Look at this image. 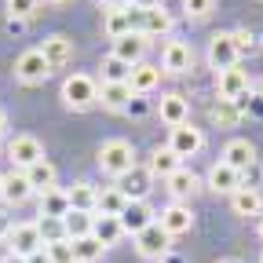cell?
<instances>
[{"mask_svg": "<svg viewBox=\"0 0 263 263\" xmlns=\"http://www.w3.org/2000/svg\"><path fill=\"white\" fill-rule=\"evenodd\" d=\"M99 172L110 176V179H121L128 176L132 168H136V146H132L128 139H106L103 146H99Z\"/></svg>", "mask_w": 263, "mask_h": 263, "instance_id": "6da1fadb", "label": "cell"}, {"mask_svg": "<svg viewBox=\"0 0 263 263\" xmlns=\"http://www.w3.org/2000/svg\"><path fill=\"white\" fill-rule=\"evenodd\" d=\"M62 103L70 110H77V114L99 106V81L88 77V73H70L62 81Z\"/></svg>", "mask_w": 263, "mask_h": 263, "instance_id": "7a4b0ae2", "label": "cell"}, {"mask_svg": "<svg viewBox=\"0 0 263 263\" xmlns=\"http://www.w3.org/2000/svg\"><path fill=\"white\" fill-rule=\"evenodd\" d=\"M136 252H139L143 259H164V256L172 252V238L161 230L157 219H154L146 230H139V234H136Z\"/></svg>", "mask_w": 263, "mask_h": 263, "instance_id": "3957f363", "label": "cell"}, {"mask_svg": "<svg viewBox=\"0 0 263 263\" xmlns=\"http://www.w3.org/2000/svg\"><path fill=\"white\" fill-rule=\"evenodd\" d=\"M15 77H18L22 84H44V81L51 77V66L44 62L41 48H29V51H22V55L15 59Z\"/></svg>", "mask_w": 263, "mask_h": 263, "instance_id": "277c9868", "label": "cell"}, {"mask_svg": "<svg viewBox=\"0 0 263 263\" xmlns=\"http://www.w3.org/2000/svg\"><path fill=\"white\" fill-rule=\"evenodd\" d=\"M201 176H197L194 168H186V164H183V168H176L168 179H164V190H168L172 194V201H179V205H186L190 201V197H197V194H201Z\"/></svg>", "mask_w": 263, "mask_h": 263, "instance_id": "5b68a950", "label": "cell"}, {"mask_svg": "<svg viewBox=\"0 0 263 263\" xmlns=\"http://www.w3.org/2000/svg\"><path fill=\"white\" fill-rule=\"evenodd\" d=\"M8 157H11V164H15L18 172H26V168H33L37 161H44V146H41L37 136H15V139L8 143Z\"/></svg>", "mask_w": 263, "mask_h": 263, "instance_id": "8992f818", "label": "cell"}, {"mask_svg": "<svg viewBox=\"0 0 263 263\" xmlns=\"http://www.w3.org/2000/svg\"><path fill=\"white\" fill-rule=\"evenodd\" d=\"M8 245H11L15 256L29 259L33 252H41V249H44V238H41L37 223H15V227L8 230Z\"/></svg>", "mask_w": 263, "mask_h": 263, "instance_id": "52a82bcc", "label": "cell"}, {"mask_svg": "<svg viewBox=\"0 0 263 263\" xmlns=\"http://www.w3.org/2000/svg\"><path fill=\"white\" fill-rule=\"evenodd\" d=\"M201 146H205V132H201V128H194L190 121L179 124V128H172L168 150H172L179 161H183V157H194V154H201Z\"/></svg>", "mask_w": 263, "mask_h": 263, "instance_id": "ba28073f", "label": "cell"}, {"mask_svg": "<svg viewBox=\"0 0 263 263\" xmlns=\"http://www.w3.org/2000/svg\"><path fill=\"white\" fill-rule=\"evenodd\" d=\"M252 91V81L241 66H230V70L216 73V99H230V103H238L241 95Z\"/></svg>", "mask_w": 263, "mask_h": 263, "instance_id": "9c48e42d", "label": "cell"}, {"mask_svg": "<svg viewBox=\"0 0 263 263\" xmlns=\"http://www.w3.org/2000/svg\"><path fill=\"white\" fill-rule=\"evenodd\" d=\"M194 70V51L186 41H168L161 48V73H190Z\"/></svg>", "mask_w": 263, "mask_h": 263, "instance_id": "30bf717a", "label": "cell"}, {"mask_svg": "<svg viewBox=\"0 0 263 263\" xmlns=\"http://www.w3.org/2000/svg\"><path fill=\"white\" fill-rule=\"evenodd\" d=\"M41 55H44V62L55 73V70H62V66L73 62V41L66 37V33H48V37L41 41Z\"/></svg>", "mask_w": 263, "mask_h": 263, "instance_id": "8fae6325", "label": "cell"}, {"mask_svg": "<svg viewBox=\"0 0 263 263\" xmlns=\"http://www.w3.org/2000/svg\"><path fill=\"white\" fill-rule=\"evenodd\" d=\"M161 230L168 234L172 241L176 238H183V234H190L194 230V212H190V205H179V201H172L168 209H161Z\"/></svg>", "mask_w": 263, "mask_h": 263, "instance_id": "7c38bea8", "label": "cell"}, {"mask_svg": "<svg viewBox=\"0 0 263 263\" xmlns=\"http://www.w3.org/2000/svg\"><path fill=\"white\" fill-rule=\"evenodd\" d=\"M209 66L216 73L238 66V48H234V37H230V33H216V37L209 41Z\"/></svg>", "mask_w": 263, "mask_h": 263, "instance_id": "4fadbf2b", "label": "cell"}, {"mask_svg": "<svg viewBox=\"0 0 263 263\" xmlns=\"http://www.w3.org/2000/svg\"><path fill=\"white\" fill-rule=\"evenodd\" d=\"M157 114H161V121L168 124V128L186 124V121H190V103H186V95H179V91H164L161 103H157Z\"/></svg>", "mask_w": 263, "mask_h": 263, "instance_id": "5bb4252c", "label": "cell"}, {"mask_svg": "<svg viewBox=\"0 0 263 263\" xmlns=\"http://www.w3.org/2000/svg\"><path fill=\"white\" fill-rule=\"evenodd\" d=\"M117 219H121V227H124V234L136 238L139 230H146L157 216H154V209H150L146 201H128V205H124V212H121Z\"/></svg>", "mask_w": 263, "mask_h": 263, "instance_id": "9a60e30c", "label": "cell"}, {"mask_svg": "<svg viewBox=\"0 0 263 263\" xmlns=\"http://www.w3.org/2000/svg\"><path fill=\"white\" fill-rule=\"evenodd\" d=\"M205 186L216 194H234V190H241V172H234L227 161H216L205 176Z\"/></svg>", "mask_w": 263, "mask_h": 263, "instance_id": "2e32d148", "label": "cell"}, {"mask_svg": "<svg viewBox=\"0 0 263 263\" xmlns=\"http://www.w3.org/2000/svg\"><path fill=\"white\" fill-rule=\"evenodd\" d=\"M161 84V66H154V62H139V66H132V73H128V88H132V95H150L154 88Z\"/></svg>", "mask_w": 263, "mask_h": 263, "instance_id": "e0dca14e", "label": "cell"}, {"mask_svg": "<svg viewBox=\"0 0 263 263\" xmlns=\"http://www.w3.org/2000/svg\"><path fill=\"white\" fill-rule=\"evenodd\" d=\"M132 99H136V95H132L128 81H117V84H103V81H99V103H103V110H110V114H124Z\"/></svg>", "mask_w": 263, "mask_h": 263, "instance_id": "ac0fdd59", "label": "cell"}, {"mask_svg": "<svg viewBox=\"0 0 263 263\" xmlns=\"http://www.w3.org/2000/svg\"><path fill=\"white\" fill-rule=\"evenodd\" d=\"M150 183H154V176L146 172V168H132L128 176H121L117 179V190L128 197V201H146V194H150Z\"/></svg>", "mask_w": 263, "mask_h": 263, "instance_id": "d6986e66", "label": "cell"}, {"mask_svg": "<svg viewBox=\"0 0 263 263\" xmlns=\"http://www.w3.org/2000/svg\"><path fill=\"white\" fill-rule=\"evenodd\" d=\"M219 161H227L234 172H249L252 164H256V146L249 143V139H230L227 146H223V157Z\"/></svg>", "mask_w": 263, "mask_h": 263, "instance_id": "ffe728a7", "label": "cell"}, {"mask_svg": "<svg viewBox=\"0 0 263 263\" xmlns=\"http://www.w3.org/2000/svg\"><path fill=\"white\" fill-rule=\"evenodd\" d=\"M146 48H150V37H143V33H128V37L114 41V51H110V55H117V59L128 62V66H139L143 55H146Z\"/></svg>", "mask_w": 263, "mask_h": 263, "instance_id": "44dd1931", "label": "cell"}, {"mask_svg": "<svg viewBox=\"0 0 263 263\" xmlns=\"http://www.w3.org/2000/svg\"><path fill=\"white\" fill-rule=\"evenodd\" d=\"M176 168H183V161H179L168 146H154V150H150V157H146V172H150L154 179H161V183H164Z\"/></svg>", "mask_w": 263, "mask_h": 263, "instance_id": "7402d4cb", "label": "cell"}, {"mask_svg": "<svg viewBox=\"0 0 263 263\" xmlns=\"http://www.w3.org/2000/svg\"><path fill=\"white\" fill-rule=\"evenodd\" d=\"M66 194H70V209L77 212H95L99 205V186L91 179H77L73 186H66Z\"/></svg>", "mask_w": 263, "mask_h": 263, "instance_id": "603a6c76", "label": "cell"}, {"mask_svg": "<svg viewBox=\"0 0 263 263\" xmlns=\"http://www.w3.org/2000/svg\"><path fill=\"white\" fill-rule=\"evenodd\" d=\"M26 179H29V186H33V194H48V190H55V183H59V172H55V164L44 157V161H37L33 168H26Z\"/></svg>", "mask_w": 263, "mask_h": 263, "instance_id": "cb8c5ba5", "label": "cell"}, {"mask_svg": "<svg viewBox=\"0 0 263 263\" xmlns=\"http://www.w3.org/2000/svg\"><path fill=\"white\" fill-rule=\"evenodd\" d=\"M230 209L238 216H259L263 212V194L256 186H241V190L230 194Z\"/></svg>", "mask_w": 263, "mask_h": 263, "instance_id": "d4e9b609", "label": "cell"}, {"mask_svg": "<svg viewBox=\"0 0 263 263\" xmlns=\"http://www.w3.org/2000/svg\"><path fill=\"white\" fill-rule=\"evenodd\" d=\"M29 197H33V186H29L26 172H11V176H4V197H0V201H8V205H26Z\"/></svg>", "mask_w": 263, "mask_h": 263, "instance_id": "484cf974", "label": "cell"}, {"mask_svg": "<svg viewBox=\"0 0 263 263\" xmlns=\"http://www.w3.org/2000/svg\"><path fill=\"white\" fill-rule=\"evenodd\" d=\"M91 227H95V212H77V209H70V212L62 216V230H66V238H70V241L88 238Z\"/></svg>", "mask_w": 263, "mask_h": 263, "instance_id": "4316f807", "label": "cell"}, {"mask_svg": "<svg viewBox=\"0 0 263 263\" xmlns=\"http://www.w3.org/2000/svg\"><path fill=\"white\" fill-rule=\"evenodd\" d=\"M103 33L110 41H121L132 33V18H128V8H110L103 11Z\"/></svg>", "mask_w": 263, "mask_h": 263, "instance_id": "83f0119b", "label": "cell"}, {"mask_svg": "<svg viewBox=\"0 0 263 263\" xmlns=\"http://www.w3.org/2000/svg\"><path fill=\"white\" fill-rule=\"evenodd\" d=\"M66 212H70V194H66V186H55V190L41 194V216L62 219Z\"/></svg>", "mask_w": 263, "mask_h": 263, "instance_id": "f1b7e54d", "label": "cell"}, {"mask_svg": "<svg viewBox=\"0 0 263 263\" xmlns=\"http://www.w3.org/2000/svg\"><path fill=\"white\" fill-rule=\"evenodd\" d=\"M128 205V197L117 190V186H99V205H95V216H121Z\"/></svg>", "mask_w": 263, "mask_h": 263, "instance_id": "f546056e", "label": "cell"}, {"mask_svg": "<svg viewBox=\"0 0 263 263\" xmlns=\"http://www.w3.org/2000/svg\"><path fill=\"white\" fill-rule=\"evenodd\" d=\"M91 234H95L99 241H103V245L110 249V245H117V241L124 238V227H121V219H117V216H95Z\"/></svg>", "mask_w": 263, "mask_h": 263, "instance_id": "4dcf8cb0", "label": "cell"}, {"mask_svg": "<svg viewBox=\"0 0 263 263\" xmlns=\"http://www.w3.org/2000/svg\"><path fill=\"white\" fill-rule=\"evenodd\" d=\"M106 256V245L99 241L95 234H88V238H77L73 241V263H99Z\"/></svg>", "mask_w": 263, "mask_h": 263, "instance_id": "1f68e13d", "label": "cell"}, {"mask_svg": "<svg viewBox=\"0 0 263 263\" xmlns=\"http://www.w3.org/2000/svg\"><path fill=\"white\" fill-rule=\"evenodd\" d=\"M209 117H212V124H219V128H234V124L241 121V110H238V103H230V99H219V103L209 110Z\"/></svg>", "mask_w": 263, "mask_h": 263, "instance_id": "d6a6232c", "label": "cell"}, {"mask_svg": "<svg viewBox=\"0 0 263 263\" xmlns=\"http://www.w3.org/2000/svg\"><path fill=\"white\" fill-rule=\"evenodd\" d=\"M99 70H103V84H117V81H128L132 66H128V62H121L117 55H106V59H103V66H99Z\"/></svg>", "mask_w": 263, "mask_h": 263, "instance_id": "836d02e7", "label": "cell"}, {"mask_svg": "<svg viewBox=\"0 0 263 263\" xmlns=\"http://www.w3.org/2000/svg\"><path fill=\"white\" fill-rule=\"evenodd\" d=\"M44 256H48V263H73V241L59 238V241L44 245Z\"/></svg>", "mask_w": 263, "mask_h": 263, "instance_id": "e575fe53", "label": "cell"}, {"mask_svg": "<svg viewBox=\"0 0 263 263\" xmlns=\"http://www.w3.org/2000/svg\"><path fill=\"white\" fill-rule=\"evenodd\" d=\"M230 37H234L238 59H241V55H256V51H259V33H252V29H234Z\"/></svg>", "mask_w": 263, "mask_h": 263, "instance_id": "d590c367", "label": "cell"}, {"mask_svg": "<svg viewBox=\"0 0 263 263\" xmlns=\"http://www.w3.org/2000/svg\"><path fill=\"white\" fill-rule=\"evenodd\" d=\"M37 230H41L44 245H51V241L66 238V230H62V219H51V216H41V219H37Z\"/></svg>", "mask_w": 263, "mask_h": 263, "instance_id": "8d00e7d4", "label": "cell"}, {"mask_svg": "<svg viewBox=\"0 0 263 263\" xmlns=\"http://www.w3.org/2000/svg\"><path fill=\"white\" fill-rule=\"evenodd\" d=\"M4 4H8V18H29L37 15L41 0H4Z\"/></svg>", "mask_w": 263, "mask_h": 263, "instance_id": "74e56055", "label": "cell"}, {"mask_svg": "<svg viewBox=\"0 0 263 263\" xmlns=\"http://www.w3.org/2000/svg\"><path fill=\"white\" fill-rule=\"evenodd\" d=\"M183 11L186 18H209L216 11V0H183Z\"/></svg>", "mask_w": 263, "mask_h": 263, "instance_id": "f35d334b", "label": "cell"}, {"mask_svg": "<svg viewBox=\"0 0 263 263\" xmlns=\"http://www.w3.org/2000/svg\"><path fill=\"white\" fill-rule=\"evenodd\" d=\"M146 110H150V106H146V95H136V99L128 103L124 114H128V117H146Z\"/></svg>", "mask_w": 263, "mask_h": 263, "instance_id": "ab89813d", "label": "cell"}, {"mask_svg": "<svg viewBox=\"0 0 263 263\" xmlns=\"http://www.w3.org/2000/svg\"><path fill=\"white\" fill-rule=\"evenodd\" d=\"M132 8H143V11H150V8H161V0H128Z\"/></svg>", "mask_w": 263, "mask_h": 263, "instance_id": "60d3db41", "label": "cell"}, {"mask_svg": "<svg viewBox=\"0 0 263 263\" xmlns=\"http://www.w3.org/2000/svg\"><path fill=\"white\" fill-rule=\"evenodd\" d=\"M26 29V18H8V33H22Z\"/></svg>", "mask_w": 263, "mask_h": 263, "instance_id": "b9f144b4", "label": "cell"}, {"mask_svg": "<svg viewBox=\"0 0 263 263\" xmlns=\"http://www.w3.org/2000/svg\"><path fill=\"white\" fill-rule=\"evenodd\" d=\"M99 4H103V8L110 11V8H128V0H99Z\"/></svg>", "mask_w": 263, "mask_h": 263, "instance_id": "7bdbcfd3", "label": "cell"}, {"mask_svg": "<svg viewBox=\"0 0 263 263\" xmlns=\"http://www.w3.org/2000/svg\"><path fill=\"white\" fill-rule=\"evenodd\" d=\"M26 263H48V256H44V249H41V252H33V256H29Z\"/></svg>", "mask_w": 263, "mask_h": 263, "instance_id": "ee69618b", "label": "cell"}, {"mask_svg": "<svg viewBox=\"0 0 263 263\" xmlns=\"http://www.w3.org/2000/svg\"><path fill=\"white\" fill-rule=\"evenodd\" d=\"M4 132H8V114L0 110V139H4Z\"/></svg>", "mask_w": 263, "mask_h": 263, "instance_id": "f6af8a7d", "label": "cell"}, {"mask_svg": "<svg viewBox=\"0 0 263 263\" xmlns=\"http://www.w3.org/2000/svg\"><path fill=\"white\" fill-rule=\"evenodd\" d=\"M0 263H26V259H22V256H15V252H8V256L0 259Z\"/></svg>", "mask_w": 263, "mask_h": 263, "instance_id": "bcb514c9", "label": "cell"}, {"mask_svg": "<svg viewBox=\"0 0 263 263\" xmlns=\"http://www.w3.org/2000/svg\"><path fill=\"white\" fill-rule=\"evenodd\" d=\"M216 263H241V259H238V256H219Z\"/></svg>", "mask_w": 263, "mask_h": 263, "instance_id": "7dc6e473", "label": "cell"}, {"mask_svg": "<svg viewBox=\"0 0 263 263\" xmlns=\"http://www.w3.org/2000/svg\"><path fill=\"white\" fill-rule=\"evenodd\" d=\"M252 91H256V95L263 99V81H256V84H252Z\"/></svg>", "mask_w": 263, "mask_h": 263, "instance_id": "c3c4849f", "label": "cell"}, {"mask_svg": "<svg viewBox=\"0 0 263 263\" xmlns=\"http://www.w3.org/2000/svg\"><path fill=\"white\" fill-rule=\"evenodd\" d=\"M0 197H4V176H0Z\"/></svg>", "mask_w": 263, "mask_h": 263, "instance_id": "681fc988", "label": "cell"}, {"mask_svg": "<svg viewBox=\"0 0 263 263\" xmlns=\"http://www.w3.org/2000/svg\"><path fill=\"white\" fill-rule=\"evenodd\" d=\"M259 238H263V216H259Z\"/></svg>", "mask_w": 263, "mask_h": 263, "instance_id": "f907efd6", "label": "cell"}, {"mask_svg": "<svg viewBox=\"0 0 263 263\" xmlns=\"http://www.w3.org/2000/svg\"><path fill=\"white\" fill-rule=\"evenodd\" d=\"M48 4H66V0H48Z\"/></svg>", "mask_w": 263, "mask_h": 263, "instance_id": "816d5d0a", "label": "cell"}, {"mask_svg": "<svg viewBox=\"0 0 263 263\" xmlns=\"http://www.w3.org/2000/svg\"><path fill=\"white\" fill-rule=\"evenodd\" d=\"M259 263H263V256H259Z\"/></svg>", "mask_w": 263, "mask_h": 263, "instance_id": "f5cc1de1", "label": "cell"}]
</instances>
